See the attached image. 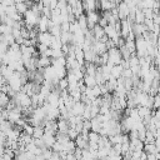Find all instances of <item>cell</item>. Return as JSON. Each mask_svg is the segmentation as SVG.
<instances>
[{
  "label": "cell",
  "mask_w": 160,
  "mask_h": 160,
  "mask_svg": "<svg viewBox=\"0 0 160 160\" xmlns=\"http://www.w3.org/2000/svg\"><path fill=\"white\" fill-rule=\"evenodd\" d=\"M92 49L94 51L98 54V55H101L104 52L108 51V46H106V42H102L100 40H96L94 44H92Z\"/></svg>",
  "instance_id": "277c9868"
},
{
  "label": "cell",
  "mask_w": 160,
  "mask_h": 160,
  "mask_svg": "<svg viewBox=\"0 0 160 160\" xmlns=\"http://www.w3.org/2000/svg\"><path fill=\"white\" fill-rule=\"evenodd\" d=\"M122 70H124V66L121 64H118V65H114L112 69H111V75L116 79H119L121 75H122Z\"/></svg>",
  "instance_id": "ba28073f"
},
{
  "label": "cell",
  "mask_w": 160,
  "mask_h": 160,
  "mask_svg": "<svg viewBox=\"0 0 160 160\" xmlns=\"http://www.w3.org/2000/svg\"><path fill=\"white\" fill-rule=\"evenodd\" d=\"M92 34H94V36H95V40H100V39L105 35V30H104L102 26H100L99 24H96V25L94 26V29H92Z\"/></svg>",
  "instance_id": "52a82bcc"
},
{
  "label": "cell",
  "mask_w": 160,
  "mask_h": 160,
  "mask_svg": "<svg viewBox=\"0 0 160 160\" xmlns=\"http://www.w3.org/2000/svg\"><path fill=\"white\" fill-rule=\"evenodd\" d=\"M10 100H11L10 95L4 92V91H1V95H0V105H1V108H6L8 104L10 102Z\"/></svg>",
  "instance_id": "30bf717a"
},
{
  "label": "cell",
  "mask_w": 160,
  "mask_h": 160,
  "mask_svg": "<svg viewBox=\"0 0 160 160\" xmlns=\"http://www.w3.org/2000/svg\"><path fill=\"white\" fill-rule=\"evenodd\" d=\"M44 134H45V128L42 126V125H36L35 126V130H34V139H36V138H42L44 136Z\"/></svg>",
  "instance_id": "7c38bea8"
},
{
  "label": "cell",
  "mask_w": 160,
  "mask_h": 160,
  "mask_svg": "<svg viewBox=\"0 0 160 160\" xmlns=\"http://www.w3.org/2000/svg\"><path fill=\"white\" fill-rule=\"evenodd\" d=\"M99 25L100 26H102V28H105L106 25H109V21H108V19L105 18V16H100V20H99Z\"/></svg>",
  "instance_id": "5bb4252c"
},
{
  "label": "cell",
  "mask_w": 160,
  "mask_h": 160,
  "mask_svg": "<svg viewBox=\"0 0 160 160\" xmlns=\"http://www.w3.org/2000/svg\"><path fill=\"white\" fill-rule=\"evenodd\" d=\"M55 38L56 36H54L50 31H40L39 35H38V41L42 42V44H46L48 46H51V44L55 40Z\"/></svg>",
  "instance_id": "6da1fadb"
},
{
  "label": "cell",
  "mask_w": 160,
  "mask_h": 160,
  "mask_svg": "<svg viewBox=\"0 0 160 160\" xmlns=\"http://www.w3.org/2000/svg\"><path fill=\"white\" fill-rule=\"evenodd\" d=\"M15 5H16V9H18V11H19L20 14H22V15H24V14H25V12H26L29 9H30V8H29V5H28L25 1H20V2H16Z\"/></svg>",
  "instance_id": "8fae6325"
},
{
  "label": "cell",
  "mask_w": 160,
  "mask_h": 160,
  "mask_svg": "<svg viewBox=\"0 0 160 160\" xmlns=\"http://www.w3.org/2000/svg\"><path fill=\"white\" fill-rule=\"evenodd\" d=\"M144 150H145L148 154H156V152H159V150H158L155 142H145Z\"/></svg>",
  "instance_id": "9c48e42d"
},
{
  "label": "cell",
  "mask_w": 160,
  "mask_h": 160,
  "mask_svg": "<svg viewBox=\"0 0 160 160\" xmlns=\"http://www.w3.org/2000/svg\"><path fill=\"white\" fill-rule=\"evenodd\" d=\"M148 159H149V160H150V159L154 160V159H158V158H156V154H148Z\"/></svg>",
  "instance_id": "2e32d148"
},
{
  "label": "cell",
  "mask_w": 160,
  "mask_h": 160,
  "mask_svg": "<svg viewBox=\"0 0 160 160\" xmlns=\"http://www.w3.org/2000/svg\"><path fill=\"white\" fill-rule=\"evenodd\" d=\"M160 108V95L156 94L154 96V109H159Z\"/></svg>",
  "instance_id": "4fadbf2b"
},
{
  "label": "cell",
  "mask_w": 160,
  "mask_h": 160,
  "mask_svg": "<svg viewBox=\"0 0 160 160\" xmlns=\"http://www.w3.org/2000/svg\"><path fill=\"white\" fill-rule=\"evenodd\" d=\"M38 26H39L40 31H49V30H50V18L41 15Z\"/></svg>",
  "instance_id": "5b68a950"
},
{
  "label": "cell",
  "mask_w": 160,
  "mask_h": 160,
  "mask_svg": "<svg viewBox=\"0 0 160 160\" xmlns=\"http://www.w3.org/2000/svg\"><path fill=\"white\" fill-rule=\"evenodd\" d=\"M84 82H85V85L86 86H89V88H94L95 85H98V82H96V78H95V75H90V74H85L84 75Z\"/></svg>",
  "instance_id": "8992f818"
},
{
  "label": "cell",
  "mask_w": 160,
  "mask_h": 160,
  "mask_svg": "<svg viewBox=\"0 0 160 160\" xmlns=\"http://www.w3.org/2000/svg\"><path fill=\"white\" fill-rule=\"evenodd\" d=\"M118 9H119V18H120V20L128 19V16L130 15V6L125 1H121L118 5Z\"/></svg>",
  "instance_id": "7a4b0ae2"
},
{
  "label": "cell",
  "mask_w": 160,
  "mask_h": 160,
  "mask_svg": "<svg viewBox=\"0 0 160 160\" xmlns=\"http://www.w3.org/2000/svg\"><path fill=\"white\" fill-rule=\"evenodd\" d=\"M155 145H156L158 150L160 151V138H156V139H155Z\"/></svg>",
  "instance_id": "9a60e30c"
},
{
  "label": "cell",
  "mask_w": 160,
  "mask_h": 160,
  "mask_svg": "<svg viewBox=\"0 0 160 160\" xmlns=\"http://www.w3.org/2000/svg\"><path fill=\"white\" fill-rule=\"evenodd\" d=\"M85 108H86V104L84 102V101H75V104H74V106L71 108V112L74 114V115H82L84 114V111H85Z\"/></svg>",
  "instance_id": "3957f363"
}]
</instances>
